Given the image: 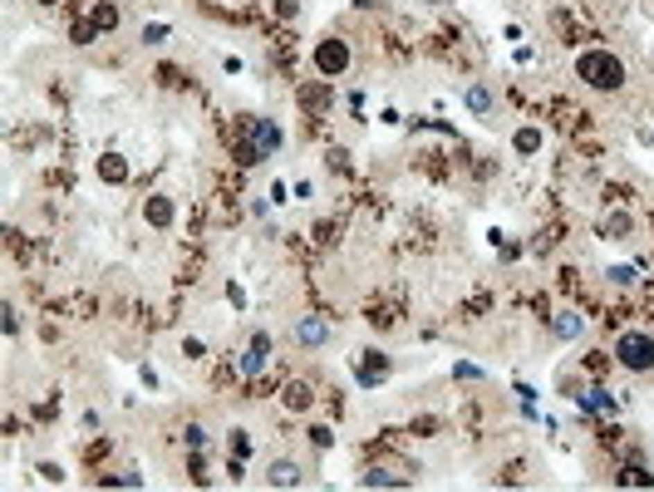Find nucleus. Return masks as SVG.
Listing matches in <instances>:
<instances>
[{"label": "nucleus", "instance_id": "10", "mask_svg": "<svg viewBox=\"0 0 654 492\" xmlns=\"http://www.w3.org/2000/svg\"><path fill=\"white\" fill-rule=\"evenodd\" d=\"M148 222L153 227H168L173 222V202L168 197H148Z\"/></svg>", "mask_w": 654, "mask_h": 492}, {"label": "nucleus", "instance_id": "22", "mask_svg": "<svg viewBox=\"0 0 654 492\" xmlns=\"http://www.w3.org/2000/svg\"><path fill=\"white\" fill-rule=\"evenodd\" d=\"M300 99H305V103H310V108H320V103H325V89H305V94H300Z\"/></svg>", "mask_w": 654, "mask_h": 492}, {"label": "nucleus", "instance_id": "6", "mask_svg": "<svg viewBox=\"0 0 654 492\" xmlns=\"http://www.w3.org/2000/svg\"><path fill=\"white\" fill-rule=\"evenodd\" d=\"M266 482H270V487H300V468L281 458V463H270V468H266Z\"/></svg>", "mask_w": 654, "mask_h": 492}, {"label": "nucleus", "instance_id": "4", "mask_svg": "<svg viewBox=\"0 0 654 492\" xmlns=\"http://www.w3.org/2000/svg\"><path fill=\"white\" fill-rule=\"evenodd\" d=\"M266 364H270V335H256V340L246 345V355H241V374H246V379H256Z\"/></svg>", "mask_w": 654, "mask_h": 492}, {"label": "nucleus", "instance_id": "5", "mask_svg": "<svg viewBox=\"0 0 654 492\" xmlns=\"http://www.w3.org/2000/svg\"><path fill=\"white\" fill-rule=\"evenodd\" d=\"M251 138H256V153L266 158V153H276L281 148V128L270 124V119H261V124H251Z\"/></svg>", "mask_w": 654, "mask_h": 492}, {"label": "nucleus", "instance_id": "7", "mask_svg": "<svg viewBox=\"0 0 654 492\" xmlns=\"http://www.w3.org/2000/svg\"><path fill=\"white\" fill-rule=\"evenodd\" d=\"M325 335H330V330H325V320H315V315H305V320L295 325V340H300V345H325Z\"/></svg>", "mask_w": 654, "mask_h": 492}, {"label": "nucleus", "instance_id": "19", "mask_svg": "<svg viewBox=\"0 0 654 492\" xmlns=\"http://www.w3.org/2000/svg\"><path fill=\"white\" fill-rule=\"evenodd\" d=\"M295 10H300L295 0H276V15H281V20H295Z\"/></svg>", "mask_w": 654, "mask_h": 492}, {"label": "nucleus", "instance_id": "11", "mask_svg": "<svg viewBox=\"0 0 654 492\" xmlns=\"http://www.w3.org/2000/svg\"><path fill=\"white\" fill-rule=\"evenodd\" d=\"M467 108H472V114H492V89H487V84H472V89H467Z\"/></svg>", "mask_w": 654, "mask_h": 492}, {"label": "nucleus", "instance_id": "13", "mask_svg": "<svg viewBox=\"0 0 654 492\" xmlns=\"http://www.w3.org/2000/svg\"><path fill=\"white\" fill-rule=\"evenodd\" d=\"M364 487H408V477H394V473H364Z\"/></svg>", "mask_w": 654, "mask_h": 492}, {"label": "nucleus", "instance_id": "15", "mask_svg": "<svg viewBox=\"0 0 654 492\" xmlns=\"http://www.w3.org/2000/svg\"><path fill=\"white\" fill-rule=\"evenodd\" d=\"M536 148H541V133L536 128H522L517 133V153H536Z\"/></svg>", "mask_w": 654, "mask_h": 492}, {"label": "nucleus", "instance_id": "12", "mask_svg": "<svg viewBox=\"0 0 654 492\" xmlns=\"http://www.w3.org/2000/svg\"><path fill=\"white\" fill-rule=\"evenodd\" d=\"M310 384H286V409H310Z\"/></svg>", "mask_w": 654, "mask_h": 492}, {"label": "nucleus", "instance_id": "20", "mask_svg": "<svg viewBox=\"0 0 654 492\" xmlns=\"http://www.w3.org/2000/svg\"><path fill=\"white\" fill-rule=\"evenodd\" d=\"M40 477H44V482H64V473L54 468V463H40Z\"/></svg>", "mask_w": 654, "mask_h": 492}, {"label": "nucleus", "instance_id": "3", "mask_svg": "<svg viewBox=\"0 0 654 492\" xmlns=\"http://www.w3.org/2000/svg\"><path fill=\"white\" fill-rule=\"evenodd\" d=\"M315 69H320L325 79H340V74L350 69V44H345V40H320V44H315Z\"/></svg>", "mask_w": 654, "mask_h": 492}, {"label": "nucleus", "instance_id": "18", "mask_svg": "<svg viewBox=\"0 0 654 492\" xmlns=\"http://www.w3.org/2000/svg\"><path fill=\"white\" fill-rule=\"evenodd\" d=\"M143 40H148V44H162V40H168V25H148Z\"/></svg>", "mask_w": 654, "mask_h": 492}, {"label": "nucleus", "instance_id": "14", "mask_svg": "<svg viewBox=\"0 0 654 492\" xmlns=\"http://www.w3.org/2000/svg\"><path fill=\"white\" fill-rule=\"evenodd\" d=\"M119 25V10L114 6H94V30H114Z\"/></svg>", "mask_w": 654, "mask_h": 492}, {"label": "nucleus", "instance_id": "9", "mask_svg": "<svg viewBox=\"0 0 654 492\" xmlns=\"http://www.w3.org/2000/svg\"><path fill=\"white\" fill-rule=\"evenodd\" d=\"M551 325H556V335H561V340H576V335L585 330V320H580L576 310H561V315H556Z\"/></svg>", "mask_w": 654, "mask_h": 492}, {"label": "nucleus", "instance_id": "21", "mask_svg": "<svg viewBox=\"0 0 654 492\" xmlns=\"http://www.w3.org/2000/svg\"><path fill=\"white\" fill-rule=\"evenodd\" d=\"M605 232L615 237V232H630V217H610V222H605Z\"/></svg>", "mask_w": 654, "mask_h": 492}, {"label": "nucleus", "instance_id": "2", "mask_svg": "<svg viewBox=\"0 0 654 492\" xmlns=\"http://www.w3.org/2000/svg\"><path fill=\"white\" fill-rule=\"evenodd\" d=\"M615 359H620L625 369L644 374V369H654V340H649V335H639V330H630V335H620V340H615Z\"/></svg>", "mask_w": 654, "mask_h": 492}, {"label": "nucleus", "instance_id": "23", "mask_svg": "<svg viewBox=\"0 0 654 492\" xmlns=\"http://www.w3.org/2000/svg\"><path fill=\"white\" fill-rule=\"evenodd\" d=\"M44 6H54V0H44Z\"/></svg>", "mask_w": 654, "mask_h": 492}, {"label": "nucleus", "instance_id": "1", "mask_svg": "<svg viewBox=\"0 0 654 492\" xmlns=\"http://www.w3.org/2000/svg\"><path fill=\"white\" fill-rule=\"evenodd\" d=\"M576 74L590 84V89H620L625 84V65L615 60L610 49H585L576 60Z\"/></svg>", "mask_w": 654, "mask_h": 492}, {"label": "nucleus", "instance_id": "17", "mask_svg": "<svg viewBox=\"0 0 654 492\" xmlns=\"http://www.w3.org/2000/svg\"><path fill=\"white\" fill-rule=\"evenodd\" d=\"M610 281H615V286H630V281H635V266H615Z\"/></svg>", "mask_w": 654, "mask_h": 492}, {"label": "nucleus", "instance_id": "8", "mask_svg": "<svg viewBox=\"0 0 654 492\" xmlns=\"http://www.w3.org/2000/svg\"><path fill=\"white\" fill-rule=\"evenodd\" d=\"M98 178H103V183H123V178H128L123 158H119V153H103V158H98Z\"/></svg>", "mask_w": 654, "mask_h": 492}, {"label": "nucleus", "instance_id": "16", "mask_svg": "<svg viewBox=\"0 0 654 492\" xmlns=\"http://www.w3.org/2000/svg\"><path fill=\"white\" fill-rule=\"evenodd\" d=\"M580 404H585V409H601V414H605V409H610V399H605V394H601V389H590V394H585V399H580Z\"/></svg>", "mask_w": 654, "mask_h": 492}]
</instances>
